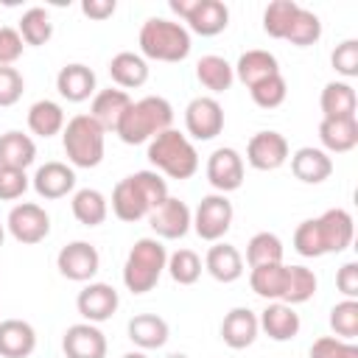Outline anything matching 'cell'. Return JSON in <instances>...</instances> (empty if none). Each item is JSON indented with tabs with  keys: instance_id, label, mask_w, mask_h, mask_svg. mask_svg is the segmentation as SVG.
Wrapping results in <instances>:
<instances>
[{
	"instance_id": "cell-6",
	"label": "cell",
	"mask_w": 358,
	"mask_h": 358,
	"mask_svg": "<svg viewBox=\"0 0 358 358\" xmlns=\"http://www.w3.org/2000/svg\"><path fill=\"white\" fill-rule=\"evenodd\" d=\"M103 129L90 115H76L62 129V148L73 168H95L103 159L106 140Z\"/></svg>"
},
{
	"instance_id": "cell-8",
	"label": "cell",
	"mask_w": 358,
	"mask_h": 358,
	"mask_svg": "<svg viewBox=\"0 0 358 358\" xmlns=\"http://www.w3.org/2000/svg\"><path fill=\"white\" fill-rule=\"evenodd\" d=\"M232 218H235L232 201H229L224 193H210V196H204V199L196 204V210H193V224H190V227L196 229V235H199L201 241L215 243V241H221V238L229 232Z\"/></svg>"
},
{
	"instance_id": "cell-46",
	"label": "cell",
	"mask_w": 358,
	"mask_h": 358,
	"mask_svg": "<svg viewBox=\"0 0 358 358\" xmlns=\"http://www.w3.org/2000/svg\"><path fill=\"white\" fill-rule=\"evenodd\" d=\"M330 64L338 76L355 78L358 76V39H344L341 45H336V50L330 53Z\"/></svg>"
},
{
	"instance_id": "cell-38",
	"label": "cell",
	"mask_w": 358,
	"mask_h": 358,
	"mask_svg": "<svg viewBox=\"0 0 358 358\" xmlns=\"http://www.w3.org/2000/svg\"><path fill=\"white\" fill-rule=\"evenodd\" d=\"M17 31H20V36H22V42H25V45H34V48L48 45V42H50V36H53L50 14H48L45 8L34 6V8H28V11L20 17Z\"/></svg>"
},
{
	"instance_id": "cell-3",
	"label": "cell",
	"mask_w": 358,
	"mask_h": 358,
	"mask_svg": "<svg viewBox=\"0 0 358 358\" xmlns=\"http://www.w3.org/2000/svg\"><path fill=\"white\" fill-rule=\"evenodd\" d=\"M140 56L148 62H185L190 56V31L182 22L173 20H162V17H151L143 22L140 28Z\"/></svg>"
},
{
	"instance_id": "cell-19",
	"label": "cell",
	"mask_w": 358,
	"mask_h": 358,
	"mask_svg": "<svg viewBox=\"0 0 358 358\" xmlns=\"http://www.w3.org/2000/svg\"><path fill=\"white\" fill-rule=\"evenodd\" d=\"M257 324L271 341H291L299 336V327H302L299 313L294 310V305H285V302H268L260 310Z\"/></svg>"
},
{
	"instance_id": "cell-30",
	"label": "cell",
	"mask_w": 358,
	"mask_h": 358,
	"mask_svg": "<svg viewBox=\"0 0 358 358\" xmlns=\"http://www.w3.org/2000/svg\"><path fill=\"white\" fill-rule=\"evenodd\" d=\"M319 106H322V117H355L358 98H355L352 84L327 81L319 95Z\"/></svg>"
},
{
	"instance_id": "cell-26",
	"label": "cell",
	"mask_w": 358,
	"mask_h": 358,
	"mask_svg": "<svg viewBox=\"0 0 358 358\" xmlns=\"http://www.w3.org/2000/svg\"><path fill=\"white\" fill-rule=\"evenodd\" d=\"M36 350V330L25 319L0 322V355L3 358H28Z\"/></svg>"
},
{
	"instance_id": "cell-21",
	"label": "cell",
	"mask_w": 358,
	"mask_h": 358,
	"mask_svg": "<svg viewBox=\"0 0 358 358\" xmlns=\"http://www.w3.org/2000/svg\"><path fill=\"white\" fill-rule=\"evenodd\" d=\"M291 173L305 182V185H322L324 179H330L333 173V159L327 151L322 148H313V145H302L296 148L291 157Z\"/></svg>"
},
{
	"instance_id": "cell-23",
	"label": "cell",
	"mask_w": 358,
	"mask_h": 358,
	"mask_svg": "<svg viewBox=\"0 0 358 358\" xmlns=\"http://www.w3.org/2000/svg\"><path fill=\"white\" fill-rule=\"evenodd\" d=\"M319 140H322V151L347 154L358 145V120L355 117H322Z\"/></svg>"
},
{
	"instance_id": "cell-41",
	"label": "cell",
	"mask_w": 358,
	"mask_h": 358,
	"mask_svg": "<svg viewBox=\"0 0 358 358\" xmlns=\"http://www.w3.org/2000/svg\"><path fill=\"white\" fill-rule=\"evenodd\" d=\"M296 8H299V3H294V0H274V3H268L266 11H263V31L271 39H285Z\"/></svg>"
},
{
	"instance_id": "cell-32",
	"label": "cell",
	"mask_w": 358,
	"mask_h": 358,
	"mask_svg": "<svg viewBox=\"0 0 358 358\" xmlns=\"http://www.w3.org/2000/svg\"><path fill=\"white\" fill-rule=\"evenodd\" d=\"M70 210H73V215H76L78 224H84V227H98V224H103L106 215H109V201H106V196H103L101 190H95V187H81V190L73 193Z\"/></svg>"
},
{
	"instance_id": "cell-13",
	"label": "cell",
	"mask_w": 358,
	"mask_h": 358,
	"mask_svg": "<svg viewBox=\"0 0 358 358\" xmlns=\"http://www.w3.org/2000/svg\"><path fill=\"white\" fill-rule=\"evenodd\" d=\"M291 157L288 140L280 131H257L249 137L246 143V162L255 171H277L280 165H285Z\"/></svg>"
},
{
	"instance_id": "cell-37",
	"label": "cell",
	"mask_w": 358,
	"mask_h": 358,
	"mask_svg": "<svg viewBox=\"0 0 358 358\" xmlns=\"http://www.w3.org/2000/svg\"><path fill=\"white\" fill-rule=\"evenodd\" d=\"M316 274L308 268V266H288V274H285V291H282V299L285 305H302L308 302L313 294H316Z\"/></svg>"
},
{
	"instance_id": "cell-14",
	"label": "cell",
	"mask_w": 358,
	"mask_h": 358,
	"mask_svg": "<svg viewBox=\"0 0 358 358\" xmlns=\"http://www.w3.org/2000/svg\"><path fill=\"white\" fill-rule=\"evenodd\" d=\"M243 157L224 145V148H215L210 157H207V182L218 190V193H232L243 185Z\"/></svg>"
},
{
	"instance_id": "cell-31",
	"label": "cell",
	"mask_w": 358,
	"mask_h": 358,
	"mask_svg": "<svg viewBox=\"0 0 358 358\" xmlns=\"http://www.w3.org/2000/svg\"><path fill=\"white\" fill-rule=\"evenodd\" d=\"M36 159V143L31 134H22L17 129L0 134V165L3 168H20L25 171Z\"/></svg>"
},
{
	"instance_id": "cell-7",
	"label": "cell",
	"mask_w": 358,
	"mask_h": 358,
	"mask_svg": "<svg viewBox=\"0 0 358 358\" xmlns=\"http://www.w3.org/2000/svg\"><path fill=\"white\" fill-rule=\"evenodd\" d=\"M171 11L199 36H215L229 25V8L221 0H171Z\"/></svg>"
},
{
	"instance_id": "cell-36",
	"label": "cell",
	"mask_w": 358,
	"mask_h": 358,
	"mask_svg": "<svg viewBox=\"0 0 358 358\" xmlns=\"http://www.w3.org/2000/svg\"><path fill=\"white\" fill-rule=\"evenodd\" d=\"M282 241L274 232H255L246 243V263L249 268L255 266H268V263H282Z\"/></svg>"
},
{
	"instance_id": "cell-40",
	"label": "cell",
	"mask_w": 358,
	"mask_h": 358,
	"mask_svg": "<svg viewBox=\"0 0 358 358\" xmlns=\"http://www.w3.org/2000/svg\"><path fill=\"white\" fill-rule=\"evenodd\" d=\"M165 271L171 274L173 282L179 285H193L201 277V257L193 249H176L173 255H168Z\"/></svg>"
},
{
	"instance_id": "cell-16",
	"label": "cell",
	"mask_w": 358,
	"mask_h": 358,
	"mask_svg": "<svg viewBox=\"0 0 358 358\" xmlns=\"http://www.w3.org/2000/svg\"><path fill=\"white\" fill-rule=\"evenodd\" d=\"M62 350L67 358H106V336L98 324L78 322L64 330Z\"/></svg>"
},
{
	"instance_id": "cell-20",
	"label": "cell",
	"mask_w": 358,
	"mask_h": 358,
	"mask_svg": "<svg viewBox=\"0 0 358 358\" xmlns=\"http://www.w3.org/2000/svg\"><path fill=\"white\" fill-rule=\"evenodd\" d=\"M260 333V324H257V313L252 308H232L224 322H221V341L232 350H246L255 344Z\"/></svg>"
},
{
	"instance_id": "cell-2",
	"label": "cell",
	"mask_w": 358,
	"mask_h": 358,
	"mask_svg": "<svg viewBox=\"0 0 358 358\" xmlns=\"http://www.w3.org/2000/svg\"><path fill=\"white\" fill-rule=\"evenodd\" d=\"M165 129H173V106L162 95H145L140 101H131V106L123 112L115 134L126 145L151 143Z\"/></svg>"
},
{
	"instance_id": "cell-35",
	"label": "cell",
	"mask_w": 358,
	"mask_h": 358,
	"mask_svg": "<svg viewBox=\"0 0 358 358\" xmlns=\"http://www.w3.org/2000/svg\"><path fill=\"white\" fill-rule=\"evenodd\" d=\"M285 274L288 266L285 263H268V266H255L249 271V285L257 296L268 299V302H280L282 291H285Z\"/></svg>"
},
{
	"instance_id": "cell-11",
	"label": "cell",
	"mask_w": 358,
	"mask_h": 358,
	"mask_svg": "<svg viewBox=\"0 0 358 358\" xmlns=\"http://www.w3.org/2000/svg\"><path fill=\"white\" fill-rule=\"evenodd\" d=\"M185 129L193 140H213L224 131V109L213 95H199L185 106Z\"/></svg>"
},
{
	"instance_id": "cell-27",
	"label": "cell",
	"mask_w": 358,
	"mask_h": 358,
	"mask_svg": "<svg viewBox=\"0 0 358 358\" xmlns=\"http://www.w3.org/2000/svg\"><path fill=\"white\" fill-rule=\"evenodd\" d=\"M204 268H207V274H210L213 280H218V282H235V280H241V274H243V257H241V252H238L232 243L215 241V243L207 249Z\"/></svg>"
},
{
	"instance_id": "cell-50",
	"label": "cell",
	"mask_w": 358,
	"mask_h": 358,
	"mask_svg": "<svg viewBox=\"0 0 358 358\" xmlns=\"http://www.w3.org/2000/svg\"><path fill=\"white\" fill-rule=\"evenodd\" d=\"M336 288L344 294V299H358V263L350 260L336 271Z\"/></svg>"
},
{
	"instance_id": "cell-10",
	"label": "cell",
	"mask_w": 358,
	"mask_h": 358,
	"mask_svg": "<svg viewBox=\"0 0 358 358\" xmlns=\"http://www.w3.org/2000/svg\"><path fill=\"white\" fill-rule=\"evenodd\" d=\"M56 268L73 282H92L101 268V255L90 241H70L56 255Z\"/></svg>"
},
{
	"instance_id": "cell-22",
	"label": "cell",
	"mask_w": 358,
	"mask_h": 358,
	"mask_svg": "<svg viewBox=\"0 0 358 358\" xmlns=\"http://www.w3.org/2000/svg\"><path fill=\"white\" fill-rule=\"evenodd\" d=\"M131 106V98L126 90H101L92 95V106H90V117L103 129V131H115L123 112Z\"/></svg>"
},
{
	"instance_id": "cell-48",
	"label": "cell",
	"mask_w": 358,
	"mask_h": 358,
	"mask_svg": "<svg viewBox=\"0 0 358 358\" xmlns=\"http://www.w3.org/2000/svg\"><path fill=\"white\" fill-rule=\"evenodd\" d=\"M25 81L17 67H0V106H14L22 98Z\"/></svg>"
},
{
	"instance_id": "cell-24",
	"label": "cell",
	"mask_w": 358,
	"mask_h": 358,
	"mask_svg": "<svg viewBox=\"0 0 358 358\" xmlns=\"http://www.w3.org/2000/svg\"><path fill=\"white\" fill-rule=\"evenodd\" d=\"M56 90L64 101L70 103H81L87 101L90 95H95V73L81 64V62H73V64H64L56 76Z\"/></svg>"
},
{
	"instance_id": "cell-29",
	"label": "cell",
	"mask_w": 358,
	"mask_h": 358,
	"mask_svg": "<svg viewBox=\"0 0 358 358\" xmlns=\"http://www.w3.org/2000/svg\"><path fill=\"white\" fill-rule=\"evenodd\" d=\"M109 76L117 90H137L148 81V62L134 50H120L109 62Z\"/></svg>"
},
{
	"instance_id": "cell-39",
	"label": "cell",
	"mask_w": 358,
	"mask_h": 358,
	"mask_svg": "<svg viewBox=\"0 0 358 358\" xmlns=\"http://www.w3.org/2000/svg\"><path fill=\"white\" fill-rule=\"evenodd\" d=\"M319 39H322V20L310 8L299 6L291 20V28L285 34V42H291L296 48H308V45H316Z\"/></svg>"
},
{
	"instance_id": "cell-51",
	"label": "cell",
	"mask_w": 358,
	"mask_h": 358,
	"mask_svg": "<svg viewBox=\"0 0 358 358\" xmlns=\"http://www.w3.org/2000/svg\"><path fill=\"white\" fill-rule=\"evenodd\" d=\"M117 3L115 0H81V14L90 17V20H109L115 14Z\"/></svg>"
},
{
	"instance_id": "cell-28",
	"label": "cell",
	"mask_w": 358,
	"mask_h": 358,
	"mask_svg": "<svg viewBox=\"0 0 358 358\" xmlns=\"http://www.w3.org/2000/svg\"><path fill=\"white\" fill-rule=\"evenodd\" d=\"M232 73H235V78H238L241 84L255 87L257 81H263V78H268V76H277V73H280V62H277L274 53L260 50V48H252V50H246V53L238 56Z\"/></svg>"
},
{
	"instance_id": "cell-54",
	"label": "cell",
	"mask_w": 358,
	"mask_h": 358,
	"mask_svg": "<svg viewBox=\"0 0 358 358\" xmlns=\"http://www.w3.org/2000/svg\"><path fill=\"white\" fill-rule=\"evenodd\" d=\"M3 238H6V227L0 224V246H3Z\"/></svg>"
},
{
	"instance_id": "cell-44",
	"label": "cell",
	"mask_w": 358,
	"mask_h": 358,
	"mask_svg": "<svg viewBox=\"0 0 358 358\" xmlns=\"http://www.w3.org/2000/svg\"><path fill=\"white\" fill-rule=\"evenodd\" d=\"M310 358H358V344L336 336H322L310 344Z\"/></svg>"
},
{
	"instance_id": "cell-25",
	"label": "cell",
	"mask_w": 358,
	"mask_h": 358,
	"mask_svg": "<svg viewBox=\"0 0 358 358\" xmlns=\"http://www.w3.org/2000/svg\"><path fill=\"white\" fill-rule=\"evenodd\" d=\"M126 333H129L131 344L140 347L143 352L165 347V341L171 336L168 322L162 316H157V313H137V316H131L129 324H126Z\"/></svg>"
},
{
	"instance_id": "cell-42",
	"label": "cell",
	"mask_w": 358,
	"mask_h": 358,
	"mask_svg": "<svg viewBox=\"0 0 358 358\" xmlns=\"http://www.w3.org/2000/svg\"><path fill=\"white\" fill-rule=\"evenodd\" d=\"M330 327L336 338L352 341L358 336V299H341L330 308Z\"/></svg>"
},
{
	"instance_id": "cell-18",
	"label": "cell",
	"mask_w": 358,
	"mask_h": 358,
	"mask_svg": "<svg viewBox=\"0 0 358 358\" xmlns=\"http://www.w3.org/2000/svg\"><path fill=\"white\" fill-rule=\"evenodd\" d=\"M316 229H319V241H322V249L324 255H338L344 252L350 243H352V215L341 207H333V210H324L319 218H316Z\"/></svg>"
},
{
	"instance_id": "cell-47",
	"label": "cell",
	"mask_w": 358,
	"mask_h": 358,
	"mask_svg": "<svg viewBox=\"0 0 358 358\" xmlns=\"http://www.w3.org/2000/svg\"><path fill=\"white\" fill-rule=\"evenodd\" d=\"M31 179L20 168H3L0 165V201H17L28 190Z\"/></svg>"
},
{
	"instance_id": "cell-49",
	"label": "cell",
	"mask_w": 358,
	"mask_h": 358,
	"mask_svg": "<svg viewBox=\"0 0 358 358\" xmlns=\"http://www.w3.org/2000/svg\"><path fill=\"white\" fill-rule=\"evenodd\" d=\"M22 36L17 28H8V25H0V67H11L20 56H22Z\"/></svg>"
},
{
	"instance_id": "cell-1",
	"label": "cell",
	"mask_w": 358,
	"mask_h": 358,
	"mask_svg": "<svg viewBox=\"0 0 358 358\" xmlns=\"http://www.w3.org/2000/svg\"><path fill=\"white\" fill-rule=\"evenodd\" d=\"M168 199V182L157 171H137L126 179H120L112 190V213L134 224L140 218H148L154 207H159Z\"/></svg>"
},
{
	"instance_id": "cell-53",
	"label": "cell",
	"mask_w": 358,
	"mask_h": 358,
	"mask_svg": "<svg viewBox=\"0 0 358 358\" xmlns=\"http://www.w3.org/2000/svg\"><path fill=\"white\" fill-rule=\"evenodd\" d=\"M165 358H187L185 352H171V355H165Z\"/></svg>"
},
{
	"instance_id": "cell-4",
	"label": "cell",
	"mask_w": 358,
	"mask_h": 358,
	"mask_svg": "<svg viewBox=\"0 0 358 358\" xmlns=\"http://www.w3.org/2000/svg\"><path fill=\"white\" fill-rule=\"evenodd\" d=\"M148 162L171 179H190L199 171V151L187 140V134L176 129H165L148 143Z\"/></svg>"
},
{
	"instance_id": "cell-34",
	"label": "cell",
	"mask_w": 358,
	"mask_h": 358,
	"mask_svg": "<svg viewBox=\"0 0 358 358\" xmlns=\"http://www.w3.org/2000/svg\"><path fill=\"white\" fill-rule=\"evenodd\" d=\"M196 78L210 92H227L232 87V81H235V73H232V64L224 56L207 53V56H201L196 62Z\"/></svg>"
},
{
	"instance_id": "cell-52",
	"label": "cell",
	"mask_w": 358,
	"mask_h": 358,
	"mask_svg": "<svg viewBox=\"0 0 358 358\" xmlns=\"http://www.w3.org/2000/svg\"><path fill=\"white\" fill-rule=\"evenodd\" d=\"M123 358H148V355H145V352H143V350H134V352H126V355H123Z\"/></svg>"
},
{
	"instance_id": "cell-17",
	"label": "cell",
	"mask_w": 358,
	"mask_h": 358,
	"mask_svg": "<svg viewBox=\"0 0 358 358\" xmlns=\"http://www.w3.org/2000/svg\"><path fill=\"white\" fill-rule=\"evenodd\" d=\"M31 185H34V190H36L39 199H48V201L64 199L67 193L76 190V171L67 162L50 159V162H45V165L36 168Z\"/></svg>"
},
{
	"instance_id": "cell-15",
	"label": "cell",
	"mask_w": 358,
	"mask_h": 358,
	"mask_svg": "<svg viewBox=\"0 0 358 358\" xmlns=\"http://www.w3.org/2000/svg\"><path fill=\"white\" fill-rule=\"evenodd\" d=\"M117 305H120V296L109 282H87L76 296V308H78L81 319L90 324H101V322L112 319Z\"/></svg>"
},
{
	"instance_id": "cell-12",
	"label": "cell",
	"mask_w": 358,
	"mask_h": 358,
	"mask_svg": "<svg viewBox=\"0 0 358 358\" xmlns=\"http://www.w3.org/2000/svg\"><path fill=\"white\" fill-rule=\"evenodd\" d=\"M148 224L159 241H179L187 235V229L193 224V213L182 199L168 196L159 207H154L148 213Z\"/></svg>"
},
{
	"instance_id": "cell-5",
	"label": "cell",
	"mask_w": 358,
	"mask_h": 358,
	"mask_svg": "<svg viewBox=\"0 0 358 358\" xmlns=\"http://www.w3.org/2000/svg\"><path fill=\"white\" fill-rule=\"evenodd\" d=\"M165 263H168V249L162 246V241L159 238H140L126 255L123 285L131 294H148L159 282Z\"/></svg>"
},
{
	"instance_id": "cell-9",
	"label": "cell",
	"mask_w": 358,
	"mask_h": 358,
	"mask_svg": "<svg viewBox=\"0 0 358 358\" xmlns=\"http://www.w3.org/2000/svg\"><path fill=\"white\" fill-rule=\"evenodd\" d=\"M6 229L11 232V238L17 243L34 246L50 235V215L36 201H20L11 207V213L6 218Z\"/></svg>"
},
{
	"instance_id": "cell-33",
	"label": "cell",
	"mask_w": 358,
	"mask_h": 358,
	"mask_svg": "<svg viewBox=\"0 0 358 358\" xmlns=\"http://www.w3.org/2000/svg\"><path fill=\"white\" fill-rule=\"evenodd\" d=\"M64 109L62 103L50 101V98H42L36 103H31L28 109V129L36 134V137H53V134H62L64 129Z\"/></svg>"
},
{
	"instance_id": "cell-43",
	"label": "cell",
	"mask_w": 358,
	"mask_h": 358,
	"mask_svg": "<svg viewBox=\"0 0 358 358\" xmlns=\"http://www.w3.org/2000/svg\"><path fill=\"white\" fill-rule=\"evenodd\" d=\"M249 95L260 109H277L288 95V84H285L282 73H277V76H268V78L257 81L255 87H249Z\"/></svg>"
},
{
	"instance_id": "cell-45",
	"label": "cell",
	"mask_w": 358,
	"mask_h": 358,
	"mask_svg": "<svg viewBox=\"0 0 358 358\" xmlns=\"http://www.w3.org/2000/svg\"><path fill=\"white\" fill-rule=\"evenodd\" d=\"M294 249L302 257H322V241H319V229H316V218H305L296 229H294Z\"/></svg>"
}]
</instances>
